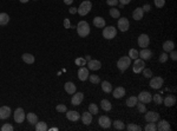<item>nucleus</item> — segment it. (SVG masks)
Listing matches in <instances>:
<instances>
[{
    "mask_svg": "<svg viewBox=\"0 0 177 131\" xmlns=\"http://www.w3.org/2000/svg\"><path fill=\"white\" fill-rule=\"evenodd\" d=\"M35 130L37 131H46L47 130V125L45 122H37L35 124Z\"/></svg>",
    "mask_w": 177,
    "mask_h": 131,
    "instance_id": "nucleus-33",
    "label": "nucleus"
},
{
    "mask_svg": "<svg viewBox=\"0 0 177 131\" xmlns=\"http://www.w3.org/2000/svg\"><path fill=\"white\" fill-rule=\"evenodd\" d=\"M91 8H92V3L88 1V0H85V1H83L80 4V6L77 8V12H78L79 16L84 17V16H86L88 12L91 11Z\"/></svg>",
    "mask_w": 177,
    "mask_h": 131,
    "instance_id": "nucleus-2",
    "label": "nucleus"
},
{
    "mask_svg": "<svg viewBox=\"0 0 177 131\" xmlns=\"http://www.w3.org/2000/svg\"><path fill=\"white\" fill-rule=\"evenodd\" d=\"M28 0H20V3H23V4H25V3H27Z\"/></svg>",
    "mask_w": 177,
    "mask_h": 131,
    "instance_id": "nucleus-57",
    "label": "nucleus"
},
{
    "mask_svg": "<svg viewBox=\"0 0 177 131\" xmlns=\"http://www.w3.org/2000/svg\"><path fill=\"white\" fill-rule=\"evenodd\" d=\"M76 12H77V8H74V7H71V8H70V13H71V14H74Z\"/></svg>",
    "mask_w": 177,
    "mask_h": 131,
    "instance_id": "nucleus-54",
    "label": "nucleus"
},
{
    "mask_svg": "<svg viewBox=\"0 0 177 131\" xmlns=\"http://www.w3.org/2000/svg\"><path fill=\"white\" fill-rule=\"evenodd\" d=\"M64 89H65V91H66L67 93H70V95L76 93V85H74L72 81H67V83H65Z\"/></svg>",
    "mask_w": 177,
    "mask_h": 131,
    "instance_id": "nucleus-20",
    "label": "nucleus"
},
{
    "mask_svg": "<svg viewBox=\"0 0 177 131\" xmlns=\"http://www.w3.org/2000/svg\"><path fill=\"white\" fill-rule=\"evenodd\" d=\"M137 99H138L139 102L144 103V104H148V103H150V102H151L152 97H151V93H149L148 91H142V92L138 95Z\"/></svg>",
    "mask_w": 177,
    "mask_h": 131,
    "instance_id": "nucleus-7",
    "label": "nucleus"
},
{
    "mask_svg": "<svg viewBox=\"0 0 177 131\" xmlns=\"http://www.w3.org/2000/svg\"><path fill=\"white\" fill-rule=\"evenodd\" d=\"M13 130V126L11 125V124H4L3 126H1V131H12Z\"/></svg>",
    "mask_w": 177,
    "mask_h": 131,
    "instance_id": "nucleus-45",
    "label": "nucleus"
},
{
    "mask_svg": "<svg viewBox=\"0 0 177 131\" xmlns=\"http://www.w3.org/2000/svg\"><path fill=\"white\" fill-rule=\"evenodd\" d=\"M136 106H137V110H138V112H141V113H144L145 111H147V108H145V105H144V103H137L136 104Z\"/></svg>",
    "mask_w": 177,
    "mask_h": 131,
    "instance_id": "nucleus-41",
    "label": "nucleus"
},
{
    "mask_svg": "<svg viewBox=\"0 0 177 131\" xmlns=\"http://www.w3.org/2000/svg\"><path fill=\"white\" fill-rule=\"evenodd\" d=\"M143 16H144V11H143L142 7H137L134 11V13H132V17H134L135 20H141L143 18Z\"/></svg>",
    "mask_w": 177,
    "mask_h": 131,
    "instance_id": "nucleus-23",
    "label": "nucleus"
},
{
    "mask_svg": "<svg viewBox=\"0 0 177 131\" xmlns=\"http://www.w3.org/2000/svg\"><path fill=\"white\" fill-rule=\"evenodd\" d=\"M144 66H145V63H144L143 59H138V58L135 59V63H134V72H135V73L142 72L143 69H144Z\"/></svg>",
    "mask_w": 177,
    "mask_h": 131,
    "instance_id": "nucleus-10",
    "label": "nucleus"
},
{
    "mask_svg": "<svg viewBox=\"0 0 177 131\" xmlns=\"http://www.w3.org/2000/svg\"><path fill=\"white\" fill-rule=\"evenodd\" d=\"M77 32H78L79 37L85 38L86 35H88V33H90V26H88V24L86 21L81 20L77 25Z\"/></svg>",
    "mask_w": 177,
    "mask_h": 131,
    "instance_id": "nucleus-1",
    "label": "nucleus"
},
{
    "mask_svg": "<svg viewBox=\"0 0 177 131\" xmlns=\"http://www.w3.org/2000/svg\"><path fill=\"white\" fill-rule=\"evenodd\" d=\"M88 70L85 67V66H81L79 70H78V78L81 80V81H85L87 78H88Z\"/></svg>",
    "mask_w": 177,
    "mask_h": 131,
    "instance_id": "nucleus-12",
    "label": "nucleus"
},
{
    "mask_svg": "<svg viewBox=\"0 0 177 131\" xmlns=\"http://www.w3.org/2000/svg\"><path fill=\"white\" fill-rule=\"evenodd\" d=\"M157 130H159V131H170L171 126L166 120L163 119V120H159V123L157 125Z\"/></svg>",
    "mask_w": 177,
    "mask_h": 131,
    "instance_id": "nucleus-16",
    "label": "nucleus"
},
{
    "mask_svg": "<svg viewBox=\"0 0 177 131\" xmlns=\"http://www.w3.org/2000/svg\"><path fill=\"white\" fill-rule=\"evenodd\" d=\"M93 25H95L96 27H98V28H103V27L105 26V20H104L102 17H96V18L93 19Z\"/></svg>",
    "mask_w": 177,
    "mask_h": 131,
    "instance_id": "nucleus-26",
    "label": "nucleus"
},
{
    "mask_svg": "<svg viewBox=\"0 0 177 131\" xmlns=\"http://www.w3.org/2000/svg\"><path fill=\"white\" fill-rule=\"evenodd\" d=\"M88 79H90V81H91L92 84H98V83L101 81V79H99V77H98V76H96V74H92V76H88Z\"/></svg>",
    "mask_w": 177,
    "mask_h": 131,
    "instance_id": "nucleus-42",
    "label": "nucleus"
},
{
    "mask_svg": "<svg viewBox=\"0 0 177 131\" xmlns=\"http://www.w3.org/2000/svg\"><path fill=\"white\" fill-rule=\"evenodd\" d=\"M138 57H141V59H143V60H148V59H150L152 57V52L150 50H148V49H143L138 53Z\"/></svg>",
    "mask_w": 177,
    "mask_h": 131,
    "instance_id": "nucleus-18",
    "label": "nucleus"
},
{
    "mask_svg": "<svg viewBox=\"0 0 177 131\" xmlns=\"http://www.w3.org/2000/svg\"><path fill=\"white\" fill-rule=\"evenodd\" d=\"M130 1H131V0H119V3H120L122 5H127Z\"/></svg>",
    "mask_w": 177,
    "mask_h": 131,
    "instance_id": "nucleus-53",
    "label": "nucleus"
},
{
    "mask_svg": "<svg viewBox=\"0 0 177 131\" xmlns=\"http://www.w3.org/2000/svg\"><path fill=\"white\" fill-rule=\"evenodd\" d=\"M168 60V55H166V52H164V53H162L161 55V57H159V62L161 63H165Z\"/></svg>",
    "mask_w": 177,
    "mask_h": 131,
    "instance_id": "nucleus-49",
    "label": "nucleus"
},
{
    "mask_svg": "<svg viewBox=\"0 0 177 131\" xmlns=\"http://www.w3.org/2000/svg\"><path fill=\"white\" fill-rule=\"evenodd\" d=\"M10 21V16L7 13H0V25H7Z\"/></svg>",
    "mask_w": 177,
    "mask_h": 131,
    "instance_id": "nucleus-29",
    "label": "nucleus"
},
{
    "mask_svg": "<svg viewBox=\"0 0 177 131\" xmlns=\"http://www.w3.org/2000/svg\"><path fill=\"white\" fill-rule=\"evenodd\" d=\"M11 115V108L10 106H1L0 108V119H7Z\"/></svg>",
    "mask_w": 177,
    "mask_h": 131,
    "instance_id": "nucleus-15",
    "label": "nucleus"
},
{
    "mask_svg": "<svg viewBox=\"0 0 177 131\" xmlns=\"http://www.w3.org/2000/svg\"><path fill=\"white\" fill-rule=\"evenodd\" d=\"M106 4L112 6V7H115V6L118 5V0H106Z\"/></svg>",
    "mask_w": 177,
    "mask_h": 131,
    "instance_id": "nucleus-48",
    "label": "nucleus"
},
{
    "mask_svg": "<svg viewBox=\"0 0 177 131\" xmlns=\"http://www.w3.org/2000/svg\"><path fill=\"white\" fill-rule=\"evenodd\" d=\"M158 119H159V115L157 112H155V111H149L145 115V120L148 123H150V122H157Z\"/></svg>",
    "mask_w": 177,
    "mask_h": 131,
    "instance_id": "nucleus-14",
    "label": "nucleus"
},
{
    "mask_svg": "<svg viewBox=\"0 0 177 131\" xmlns=\"http://www.w3.org/2000/svg\"><path fill=\"white\" fill-rule=\"evenodd\" d=\"M64 3H65L66 5H71V4L73 3V0H64Z\"/></svg>",
    "mask_w": 177,
    "mask_h": 131,
    "instance_id": "nucleus-55",
    "label": "nucleus"
},
{
    "mask_svg": "<svg viewBox=\"0 0 177 131\" xmlns=\"http://www.w3.org/2000/svg\"><path fill=\"white\" fill-rule=\"evenodd\" d=\"M26 117H27V120H28V123H30V124H33V125H35V124H37V122H38V117H37V115H35V113H33V112H28Z\"/></svg>",
    "mask_w": 177,
    "mask_h": 131,
    "instance_id": "nucleus-28",
    "label": "nucleus"
},
{
    "mask_svg": "<svg viewBox=\"0 0 177 131\" xmlns=\"http://www.w3.org/2000/svg\"><path fill=\"white\" fill-rule=\"evenodd\" d=\"M124 95H125V89L122 86L116 87L113 90V97L115 98H122V97H124Z\"/></svg>",
    "mask_w": 177,
    "mask_h": 131,
    "instance_id": "nucleus-24",
    "label": "nucleus"
},
{
    "mask_svg": "<svg viewBox=\"0 0 177 131\" xmlns=\"http://www.w3.org/2000/svg\"><path fill=\"white\" fill-rule=\"evenodd\" d=\"M85 60H86V62H90V60H91V57H90V56H86V57H85Z\"/></svg>",
    "mask_w": 177,
    "mask_h": 131,
    "instance_id": "nucleus-56",
    "label": "nucleus"
},
{
    "mask_svg": "<svg viewBox=\"0 0 177 131\" xmlns=\"http://www.w3.org/2000/svg\"><path fill=\"white\" fill-rule=\"evenodd\" d=\"M173 49H175V44H173V41H171V40H166V41L163 44V50H164V52H171Z\"/></svg>",
    "mask_w": 177,
    "mask_h": 131,
    "instance_id": "nucleus-25",
    "label": "nucleus"
},
{
    "mask_svg": "<svg viewBox=\"0 0 177 131\" xmlns=\"http://www.w3.org/2000/svg\"><path fill=\"white\" fill-rule=\"evenodd\" d=\"M137 103H138L137 97H130V98L126 99V105H127L129 108H134V106H136Z\"/></svg>",
    "mask_w": 177,
    "mask_h": 131,
    "instance_id": "nucleus-32",
    "label": "nucleus"
},
{
    "mask_svg": "<svg viewBox=\"0 0 177 131\" xmlns=\"http://www.w3.org/2000/svg\"><path fill=\"white\" fill-rule=\"evenodd\" d=\"M102 90H103L104 92H106V93H110V92L112 91V85H111L109 81L104 80V81H102Z\"/></svg>",
    "mask_w": 177,
    "mask_h": 131,
    "instance_id": "nucleus-27",
    "label": "nucleus"
},
{
    "mask_svg": "<svg viewBox=\"0 0 177 131\" xmlns=\"http://www.w3.org/2000/svg\"><path fill=\"white\" fill-rule=\"evenodd\" d=\"M129 57H130V59H137V58H138V52H137V50L131 49V50L129 51Z\"/></svg>",
    "mask_w": 177,
    "mask_h": 131,
    "instance_id": "nucleus-37",
    "label": "nucleus"
},
{
    "mask_svg": "<svg viewBox=\"0 0 177 131\" xmlns=\"http://www.w3.org/2000/svg\"><path fill=\"white\" fill-rule=\"evenodd\" d=\"M163 102H164V105L168 106V108L173 106V105L176 104V97H175L173 95H169L165 99H163Z\"/></svg>",
    "mask_w": 177,
    "mask_h": 131,
    "instance_id": "nucleus-21",
    "label": "nucleus"
},
{
    "mask_svg": "<svg viewBox=\"0 0 177 131\" xmlns=\"http://www.w3.org/2000/svg\"><path fill=\"white\" fill-rule=\"evenodd\" d=\"M81 120H83V123H84L85 125H90L91 122H92V113H90V112H84V113L81 115Z\"/></svg>",
    "mask_w": 177,
    "mask_h": 131,
    "instance_id": "nucleus-22",
    "label": "nucleus"
},
{
    "mask_svg": "<svg viewBox=\"0 0 177 131\" xmlns=\"http://www.w3.org/2000/svg\"><path fill=\"white\" fill-rule=\"evenodd\" d=\"M163 83H164V80H163L162 77H154V78H151L150 86L152 87V89H155V90H158V89L162 87Z\"/></svg>",
    "mask_w": 177,
    "mask_h": 131,
    "instance_id": "nucleus-5",
    "label": "nucleus"
},
{
    "mask_svg": "<svg viewBox=\"0 0 177 131\" xmlns=\"http://www.w3.org/2000/svg\"><path fill=\"white\" fill-rule=\"evenodd\" d=\"M129 26H130V23L126 18H120L119 17V20H118V28L122 31V32H126L129 30Z\"/></svg>",
    "mask_w": 177,
    "mask_h": 131,
    "instance_id": "nucleus-9",
    "label": "nucleus"
},
{
    "mask_svg": "<svg viewBox=\"0 0 177 131\" xmlns=\"http://www.w3.org/2000/svg\"><path fill=\"white\" fill-rule=\"evenodd\" d=\"M21 58H23V60H24L26 64H33V63H34V57H33L32 55H30V53H24Z\"/></svg>",
    "mask_w": 177,
    "mask_h": 131,
    "instance_id": "nucleus-30",
    "label": "nucleus"
},
{
    "mask_svg": "<svg viewBox=\"0 0 177 131\" xmlns=\"http://www.w3.org/2000/svg\"><path fill=\"white\" fill-rule=\"evenodd\" d=\"M170 56H171V59H172V60H176V59H177V53H176V51H173V50H172Z\"/></svg>",
    "mask_w": 177,
    "mask_h": 131,
    "instance_id": "nucleus-51",
    "label": "nucleus"
},
{
    "mask_svg": "<svg viewBox=\"0 0 177 131\" xmlns=\"http://www.w3.org/2000/svg\"><path fill=\"white\" fill-rule=\"evenodd\" d=\"M88 112L90 113H92V115H97L98 113V106L96 105V104H90L88 105Z\"/></svg>",
    "mask_w": 177,
    "mask_h": 131,
    "instance_id": "nucleus-36",
    "label": "nucleus"
},
{
    "mask_svg": "<svg viewBox=\"0 0 177 131\" xmlns=\"http://www.w3.org/2000/svg\"><path fill=\"white\" fill-rule=\"evenodd\" d=\"M149 42H150V38H149L148 34H141L138 37V46L139 47H143V49L148 47Z\"/></svg>",
    "mask_w": 177,
    "mask_h": 131,
    "instance_id": "nucleus-6",
    "label": "nucleus"
},
{
    "mask_svg": "<svg viewBox=\"0 0 177 131\" xmlns=\"http://www.w3.org/2000/svg\"><path fill=\"white\" fill-rule=\"evenodd\" d=\"M57 111L58 112H66L67 111V109H66V106L64 105V104H59V105H57Z\"/></svg>",
    "mask_w": 177,
    "mask_h": 131,
    "instance_id": "nucleus-47",
    "label": "nucleus"
},
{
    "mask_svg": "<svg viewBox=\"0 0 177 131\" xmlns=\"http://www.w3.org/2000/svg\"><path fill=\"white\" fill-rule=\"evenodd\" d=\"M116 34H117V30L113 26H108L103 31V37L105 39H113L116 37Z\"/></svg>",
    "mask_w": 177,
    "mask_h": 131,
    "instance_id": "nucleus-4",
    "label": "nucleus"
},
{
    "mask_svg": "<svg viewBox=\"0 0 177 131\" xmlns=\"http://www.w3.org/2000/svg\"><path fill=\"white\" fill-rule=\"evenodd\" d=\"M64 26H65V28H71V24H70V20H69V19H65V20H64Z\"/></svg>",
    "mask_w": 177,
    "mask_h": 131,
    "instance_id": "nucleus-50",
    "label": "nucleus"
},
{
    "mask_svg": "<svg viewBox=\"0 0 177 131\" xmlns=\"http://www.w3.org/2000/svg\"><path fill=\"white\" fill-rule=\"evenodd\" d=\"M25 112H24V109H21V108H18L16 111H14V120L18 123V124H20V123H23L24 122V119H25Z\"/></svg>",
    "mask_w": 177,
    "mask_h": 131,
    "instance_id": "nucleus-8",
    "label": "nucleus"
},
{
    "mask_svg": "<svg viewBox=\"0 0 177 131\" xmlns=\"http://www.w3.org/2000/svg\"><path fill=\"white\" fill-rule=\"evenodd\" d=\"M126 129L130 130V131H141L142 130V127L138 126V125H136V124H129Z\"/></svg>",
    "mask_w": 177,
    "mask_h": 131,
    "instance_id": "nucleus-40",
    "label": "nucleus"
},
{
    "mask_svg": "<svg viewBox=\"0 0 177 131\" xmlns=\"http://www.w3.org/2000/svg\"><path fill=\"white\" fill-rule=\"evenodd\" d=\"M83 99H84V93H81V92H76V95L73 93V97H72V99H71V103H72V105H79L81 102H83Z\"/></svg>",
    "mask_w": 177,
    "mask_h": 131,
    "instance_id": "nucleus-13",
    "label": "nucleus"
},
{
    "mask_svg": "<svg viewBox=\"0 0 177 131\" xmlns=\"http://www.w3.org/2000/svg\"><path fill=\"white\" fill-rule=\"evenodd\" d=\"M143 76H144L145 78H151V76H152L151 70H150V69H143Z\"/></svg>",
    "mask_w": 177,
    "mask_h": 131,
    "instance_id": "nucleus-44",
    "label": "nucleus"
},
{
    "mask_svg": "<svg viewBox=\"0 0 177 131\" xmlns=\"http://www.w3.org/2000/svg\"><path fill=\"white\" fill-rule=\"evenodd\" d=\"M164 4H165V0H155V5L158 8H162L164 6Z\"/></svg>",
    "mask_w": 177,
    "mask_h": 131,
    "instance_id": "nucleus-46",
    "label": "nucleus"
},
{
    "mask_svg": "<svg viewBox=\"0 0 177 131\" xmlns=\"http://www.w3.org/2000/svg\"><path fill=\"white\" fill-rule=\"evenodd\" d=\"M66 118L72 122H77L80 118V115L77 111H66Z\"/></svg>",
    "mask_w": 177,
    "mask_h": 131,
    "instance_id": "nucleus-19",
    "label": "nucleus"
},
{
    "mask_svg": "<svg viewBox=\"0 0 177 131\" xmlns=\"http://www.w3.org/2000/svg\"><path fill=\"white\" fill-rule=\"evenodd\" d=\"M110 16H111L112 18H119V17H120V13H119V10H117V8H115V7H112V8L110 10Z\"/></svg>",
    "mask_w": 177,
    "mask_h": 131,
    "instance_id": "nucleus-38",
    "label": "nucleus"
},
{
    "mask_svg": "<svg viewBox=\"0 0 177 131\" xmlns=\"http://www.w3.org/2000/svg\"><path fill=\"white\" fill-rule=\"evenodd\" d=\"M145 130H147V131H156V130H157V125L155 124V122H150V123L145 126Z\"/></svg>",
    "mask_w": 177,
    "mask_h": 131,
    "instance_id": "nucleus-39",
    "label": "nucleus"
},
{
    "mask_svg": "<svg viewBox=\"0 0 177 131\" xmlns=\"http://www.w3.org/2000/svg\"><path fill=\"white\" fill-rule=\"evenodd\" d=\"M76 65H78V66H85L86 65V60H85V58H77L76 59Z\"/></svg>",
    "mask_w": 177,
    "mask_h": 131,
    "instance_id": "nucleus-43",
    "label": "nucleus"
},
{
    "mask_svg": "<svg viewBox=\"0 0 177 131\" xmlns=\"http://www.w3.org/2000/svg\"><path fill=\"white\" fill-rule=\"evenodd\" d=\"M98 123H99V125L102 126V127H104V129H108V127H110L111 126V119L108 117V116H101L99 117V119H98Z\"/></svg>",
    "mask_w": 177,
    "mask_h": 131,
    "instance_id": "nucleus-11",
    "label": "nucleus"
},
{
    "mask_svg": "<svg viewBox=\"0 0 177 131\" xmlns=\"http://www.w3.org/2000/svg\"><path fill=\"white\" fill-rule=\"evenodd\" d=\"M101 106H102V109H103L104 111H110V110L112 109V105H111V103H110L108 99H103V101L101 102Z\"/></svg>",
    "mask_w": 177,
    "mask_h": 131,
    "instance_id": "nucleus-31",
    "label": "nucleus"
},
{
    "mask_svg": "<svg viewBox=\"0 0 177 131\" xmlns=\"http://www.w3.org/2000/svg\"><path fill=\"white\" fill-rule=\"evenodd\" d=\"M87 66L92 71H97V70H99L102 67V63L99 60H90L87 63Z\"/></svg>",
    "mask_w": 177,
    "mask_h": 131,
    "instance_id": "nucleus-17",
    "label": "nucleus"
},
{
    "mask_svg": "<svg viewBox=\"0 0 177 131\" xmlns=\"http://www.w3.org/2000/svg\"><path fill=\"white\" fill-rule=\"evenodd\" d=\"M142 8H143V11H144V12H150V5H148V4H147V5H144Z\"/></svg>",
    "mask_w": 177,
    "mask_h": 131,
    "instance_id": "nucleus-52",
    "label": "nucleus"
},
{
    "mask_svg": "<svg viewBox=\"0 0 177 131\" xmlns=\"http://www.w3.org/2000/svg\"><path fill=\"white\" fill-rule=\"evenodd\" d=\"M130 65H131V59H130L129 56H127V57H122V58L117 62V66H118V69H119L122 72L126 71Z\"/></svg>",
    "mask_w": 177,
    "mask_h": 131,
    "instance_id": "nucleus-3",
    "label": "nucleus"
},
{
    "mask_svg": "<svg viewBox=\"0 0 177 131\" xmlns=\"http://www.w3.org/2000/svg\"><path fill=\"white\" fill-rule=\"evenodd\" d=\"M113 127L117 129V130H124L125 129V125L122 120H115L113 122Z\"/></svg>",
    "mask_w": 177,
    "mask_h": 131,
    "instance_id": "nucleus-34",
    "label": "nucleus"
},
{
    "mask_svg": "<svg viewBox=\"0 0 177 131\" xmlns=\"http://www.w3.org/2000/svg\"><path fill=\"white\" fill-rule=\"evenodd\" d=\"M152 101H154L155 104H157V105H161V104L163 103V98H162L161 93H156V95L152 97Z\"/></svg>",
    "mask_w": 177,
    "mask_h": 131,
    "instance_id": "nucleus-35",
    "label": "nucleus"
}]
</instances>
